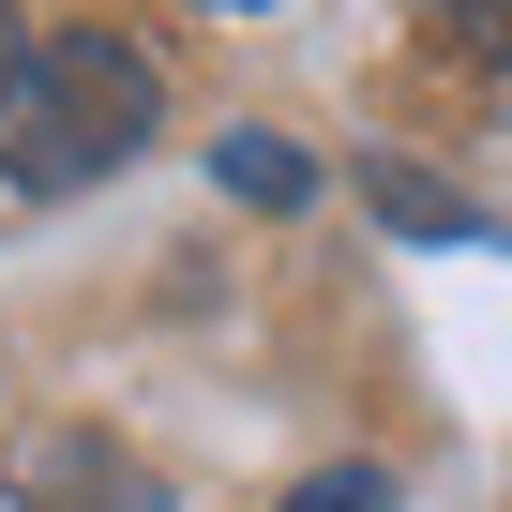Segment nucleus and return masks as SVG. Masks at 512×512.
<instances>
[{
	"label": "nucleus",
	"mask_w": 512,
	"mask_h": 512,
	"mask_svg": "<svg viewBox=\"0 0 512 512\" xmlns=\"http://www.w3.org/2000/svg\"><path fill=\"white\" fill-rule=\"evenodd\" d=\"M151 121H166V76L121 31H31L16 91H0V181L16 196H76V181L136 166Z\"/></svg>",
	"instance_id": "obj_1"
},
{
	"label": "nucleus",
	"mask_w": 512,
	"mask_h": 512,
	"mask_svg": "<svg viewBox=\"0 0 512 512\" xmlns=\"http://www.w3.org/2000/svg\"><path fill=\"white\" fill-rule=\"evenodd\" d=\"M211 166H226V196H256V211H302V196H317V166H302V151H287L272 121H241V136H226Z\"/></svg>",
	"instance_id": "obj_2"
},
{
	"label": "nucleus",
	"mask_w": 512,
	"mask_h": 512,
	"mask_svg": "<svg viewBox=\"0 0 512 512\" xmlns=\"http://www.w3.org/2000/svg\"><path fill=\"white\" fill-rule=\"evenodd\" d=\"M377 211H392V226H422V241H467V226H482V211H467L452 181H422V166H377Z\"/></svg>",
	"instance_id": "obj_3"
},
{
	"label": "nucleus",
	"mask_w": 512,
	"mask_h": 512,
	"mask_svg": "<svg viewBox=\"0 0 512 512\" xmlns=\"http://www.w3.org/2000/svg\"><path fill=\"white\" fill-rule=\"evenodd\" d=\"M287 512H392V482L377 467H317V482H287Z\"/></svg>",
	"instance_id": "obj_4"
},
{
	"label": "nucleus",
	"mask_w": 512,
	"mask_h": 512,
	"mask_svg": "<svg viewBox=\"0 0 512 512\" xmlns=\"http://www.w3.org/2000/svg\"><path fill=\"white\" fill-rule=\"evenodd\" d=\"M437 16H452V31L482 46V61H512V0H437Z\"/></svg>",
	"instance_id": "obj_5"
},
{
	"label": "nucleus",
	"mask_w": 512,
	"mask_h": 512,
	"mask_svg": "<svg viewBox=\"0 0 512 512\" xmlns=\"http://www.w3.org/2000/svg\"><path fill=\"white\" fill-rule=\"evenodd\" d=\"M16 61H31V31H16V0H0V91H16Z\"/></svg>",
	"instance_id": "obj_6"
}]
</instances>
